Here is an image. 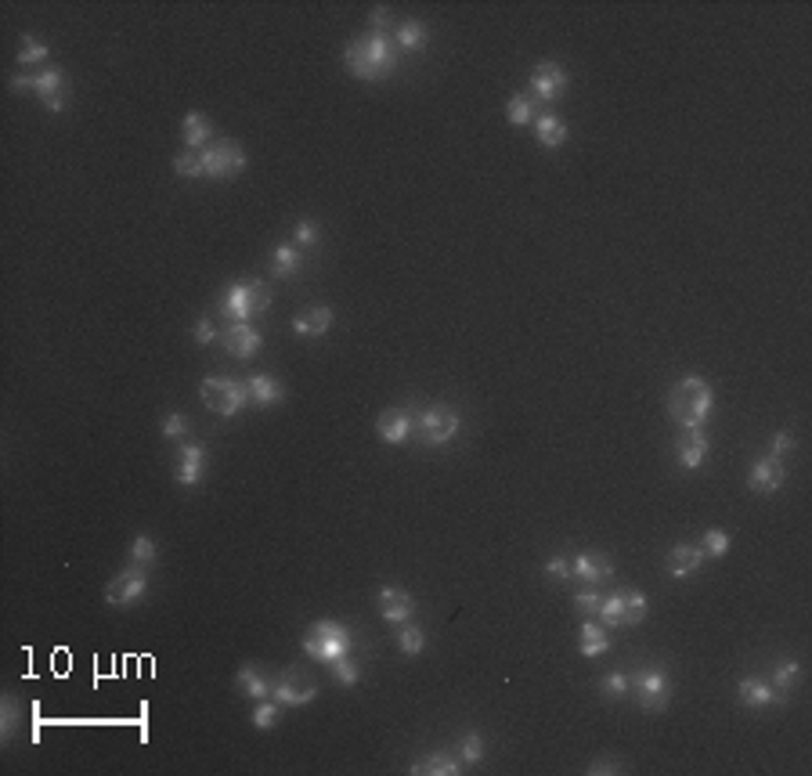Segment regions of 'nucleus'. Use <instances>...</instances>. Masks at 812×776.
Listing matches in <instances>:
<instances>
[{
	"label": "nucleus",
	"instance_id": "obj_25",
	"mask_svg": "<svg viewBox=\"0 0 812 776\" xmlns=\"http://www.w3.org/2000/svg\"><path fill=\"white\" fill-rule=\"evenodd\" d=\"M704 563V549L700 546H690V542H679L672 553H668V574L672 578H690L697 574Z\"/></svg>",
	"mask_w": 812,
	"mask_h": 776
},
{
	"label": "nucleus",
	"instance_id": "obj_31",
	"mask_svg": "<svg viewBox=\"0 0 812 776\" xmlns=\"http://www.w3.org/2000/svg\"><path fill=\"white\" fill-rule=\"evenodd\" d=\"M621 607H624V629L647 622V614H650V603H647V596L640 588H624L621 592Z\"/></svg>",
	"mask_w": 812,
	"mask_h": 776
},
{
	"label": "nucleus",
	"instance_id": "obj_52",
	"mask_svg": "<svg viewBox=\"0 0 812 776\" xmlns=\"http://www.w3.org/2000/svg\"><path fill=\"white\" fill-rule=\"evenodd\" d=\"M387 26H390V12L387 8H376L373 12V33H383Z\"/></svg>",
	"mask_w": 812,
	"mask_h": 776
},
{
	"label": "nucleus",
	"instance_id": "obj_41",
	"mask_svg": "<svg viewBox=\"0 0 812 776\" xmlns=\"http://www.w3.org/2000/svg\"><path fill=\"white\" fill-rule=\"evenodd\" d=\"M47 58H51V47H47L44 40H33V37L22 40V47H19V65H22V69L40 65V62H47Z\"/></svg>",
	"mask_w": 812,
	"mask_h": 776
},
{
	"label": "nucleus",
	"instance_id": "obj_45",
	"mask_svg": "<svg viewBox=\"0 0 812 776\" xmlns=\"http://www.w3.org/2000/svg\"><path fill=\"white\" fill-rule=\"evenodd\" d=\"M185 434H188V419L180 415V412H170L163 419V438L166 441H185Z\"/></svg>",
	"mask_w": 812,
	"mask_h": 776
},
{
	"label": "nucleus",
	"instance_id": "obj_5",
	"mask_svg": "<svg viewBox=\"0 0 812 776\" xmlns=\"http://www.w3.org/2000/svg\"><path fill=\"white\" fill-rule=\"evenodd\" d=\"M459 426H463L459 408H451V405H430V408L415 412L412 438L419 445H426V448H437V445H448L451 438H456Z\"/></svg>",
	"mask_w": 812,
	"mask_h": 776
},
{
	"label": "nucleus",
	"instance_id": "obj_43",
	"mask_svg": "<svg viewBox=\"0 0 812 776\" xmlns=\"http://www.w3.org/2000/svg\"><path fill=\"white\" fill-rule=\"evenodd\" d=\"M798 679H801V664H798V661H783V664H776L773 675H769V682L780 689V694H783V689H791Z\"/></svg>",
	"mask_w": 812,
	"mask_h": 776
},
{
	"label": "nucleus",
	"instance_id": "obj_44",
	"mask_svg": "<svg viewBox=\"0 0 812 776\" xmlns=\"http://www.w3.org/2000/svg\"><path fill=\"white\" fill-rule=\"evenodd\" d=\"M329 668H332V679H336L339 686H354V682L361 679V664H357L350 654H347V657H339V661H332Z\"/></svg>",
	"mask_w": 812,
	"mask_h": 776
},
{
	"label": "nucleus",
	"instance_id": "obj_8",
	"mask_svg": "<svg viewBox=\"0 0 812 776\" xmlns=\"http://www.w3.org/2000/svg\"><path fill=\"white\" fill-rule=\"evenodd\" d=\"M632 697H636V705L643 712H665L668 701H672V679L661 664H647L640 668L636 675H632Z\"/></svg>",
	"mask_w": 812,
	"mask_h": 776
},
{
	"label": "nucleus",
	"instance_id": "obj_7",
	"mask_svg": "<svg viewBox=\"0 0 812 776\" xmlns=\"http://www.w3.org/2000/svg\"><path fill=\"white\" fill-rule=\"evenodd\" d=\"M271 697H275L282 708H307L318 697V679L311 668L304 664H289L279 672V679L271 682Z\"/></svg>",
	"mask_w": 812,
	"mask_h": 776
},
{
	"label": "nucleus",
	"instance_id": "obj_10",
	"mask_svg": "<svg viewBox=\"0 0 812 776\" xmlns=\"http://www.w3.org/2000/svg\"><path fill=\"white\" fill-rule=\"evenodd\" d=\"M246 148L239 145V141H228V138H221V141H210L206 148H203V170H206V178H213V181H231V178H239L242 170H246Z\"/></svg>",
	"mask_w": 812,
	"mask_h": 776
},
{
	"label": "nucleus",
	"instance_id": "obj_46",
	"mask_svg": "<svg viewBox=\"0 0 812 776\" xmlns=\"http://www.w3.org/2000/svg\"><path fill=\"white\" fill-rule=\"evenodd\" d=\"M599 603H603V596L592 592V585H589V592H578V596H574V607H578L582 614H589V618L599 614Z\"/></svg>",
	"mask_w": 812,
	"mask_h": 776
},
{
	"label": "nucleus",
	"instance_id": "obj_20",
	"mask_svg": "<svg viewBox=\"0 0 812 776\" xmlns=\"http://www.w3.org/2000/svg\"><path fill=\"white\" fill-rule=\"evenodd\" d=\"M571 578H582L585 585L596 588V585H603V581L614 578V563L603 553H582V556L571 560Z\"/></svg>",
	"mask_w": 812,
	"mask_h": 776
},
{
	"label": "nucleus",
	"instance_id": "obj_23",
	"mask_svg": "<svg viewBox=\"0 0 812 776\" xmlns=\"http://www.w3.org/2000/svg\"><path fill=\"white\" fill-rule=\"evenodd\" d=\"M304 268V249L297 242H279L271 249V275L275 279H293Z\"/></svg>",
	"mask_w": 812,
	"mask_h": 776
},
{
	"label": "nucleus",
	"instance_id": "obj_15",
	"mask_svg": "<svg viewBox=\"0 0 812 776\" xmlns=\"http://www.w3.org/2000/svg\"><path fill=\"white\" fill-rule=\"evenodd\" d=\"M415 614V599L401 585H383L380 588V618L390 625H405Z\"/></svg>",
	"mask_w": 812,
	"mask_h": 776
},
{
	"label": "nucleus",
	"instance_id": "obj_38",
	"mask_svg": "<svg viewBox=\"0 0 812 776\" xmlns=\"http://www.w3.org/2000/svg\"><path fill=\"white\" fill-rule=\"evenodd\" d=\"M173 174H177V178H206V170H203V152L185 148V152L173 159Z\"/></svg>",
	"mask_w": 812,
	"mask_h": 776
},
{
	"label": "nucleus",
	"instance_id": "obj_16",
	"mask_svg": "<svg viewBox=\"0 0 812 776\" xmlns=\"http://www.w3.org/2000/svg\"><path fill=\"white\" fill-rule=\"evenodd\" d=\"M707 452H711V441L704 430H682L675 441V463L682 470H700L707 463Z\"/></svg>",
	"mask_w": 812,
	"mask_h": 776
},
{
	"label": "nucleus",
	"instance_id": "obj_13",
	"mask_svg": "<svg viewBox=\"0 0 812 776\" xmlns=\"http://www.w3.org/2000/svg\"><path fill=\"white\" fill-rule=\"evenodd\" d=\"M221 347L231 355V358H239V362H249V358H256V351L264 347V336L249 325V321H228L224 329H221Z\"/></svg>",
	"mask_w": 812,
	"mask_h": 776
},
{
	"label": "nucleus",
	"instance_id": "obj_50",
	"mask_svg": "<svg viewBox=\"0 0 812 776\" xmlns=\"http://www.w3.org/2000/svg\"><path fill=\"white\" fill-rule=\"evenodd\" d=\"M546 574H549V578L567 581V578H571V560H567V556H553V560L546 563Z\"/></svg>",
	"mask_w": 812,
	"mask_h": 776
},
{
	"label": "nucleus",
	"instance_id": "obj_47",
	"mask_svg": "<svg viewBox=\"0 0 812 776\" xmlns=\"http://www.w3.org/2000/svg\"><path fill=\"white\" fill-rule=\"evenodd\" d=\"M293 242H297L300 249L314 246V242H318V224H314V221H300V224H297V235H293Z\"/></svg>",
	"mask_w": 812,
	"mask_h": 776
},
{
	"label": "nucleus",
	"instance_id": "obj_29",
	"mask_svg": "<svg viewBox=\"0 0 812 776\" xmlns=\"http://www.w3.org/2000/svg\"><path fill=\"white\" fill-rule=\"evenodd\" d=\"M394 44H398V51H412V54L426 51V44H430V29H426V22H419V19L401 22V26H398V33H394Z\"/></svg>",
	"mask_w": 812,
	"mask_h": 776
},
{
	"label": "nucleus",
	"instance_id": "obj_14",
	"mask_svg": "<svg viewBox=\"0 0 812 776\" xmlns=\"http://www.w3.org/2000/svg\"><path fill=\"white\" fill-rule=\"evenodd\" d=\"M206 470V448L199 441H180L177 445V484L180 488H196Z\"/></svg>",
	"mask_w": 812,
	"mask_h": 776
},
{
	"label": "nucleus",
	"instance_id": "obj_40",
	"mask_svg": "<svg viewBox=\"0 0 812 776\" xmlns=\"http://www.w3.org/2000/svg\"><path fill=\"white\" fill-rule=\"evenodd\" d=\"M155 556H159L155 538H152V535H134V542H130V563H138V567H152V563H155Z\"/></svg>",
	"mask_w": 812,
	"mask_h": 776
},
{
	"label": "nucleus",
	"instance_id": "obj_3",
	"mask_svg": "<svg viewBox=\"0 0 812 776\" xmlns=\"http://www.w3.org/2000/svg\"><path fill=\"white\" fill-rule=\"evenodd\" d=\"M217 307L228 321H253L256 314H264L271 307V289L256 279L253 282H231V286H224Z\"/></svg>",
	"mask_w": 812,
	"mask_h": 776
},
{
	"label": "nucleus",
	"instance_id": "obj_39",
	"mask_svg": "<svg viewBox=\"0 0 812 776\" xmlns=\"http://www.w3.org/2000/svg\"><path fill=\"white\" fill-rule=\"evenodd\" d=\"M599 694H603V697H614V701L628 697V694H632V675H624V672L603 675V679H599Z\"/></svg>",
	"mask_w": 812,
	"mask_h": 776
},
{
	"label": "nucleus",
	"instance_id": "obj_36",
	"mask_svg": "<svg viewBox=\"0 0 812 776\" xmlns=\"http://www.w3.org/2000/svg\"><path fill=\"white\" fill-rule=\"evenodd\" d=\"M456 755L463 758V765H477V762L484 758V737H481L477 730H466V733L459 737V747H456Z\"/></svg>",
	"mask_w": 812,
	"mask_h": 776
},
{
	"label": "nucleus",
	"instance_id": "obj_6",
	"mask_svg": "<svg viewBox=\"0 0 812 776\" xmlns=\"http://www.w3.org/2000/svg\"><path fill=\"white\" fill-rule=\"evenodd\" d=\"M8 88H12L15 95L37 91L47 113H65V72H62L58 65H47V69H40V72H15Z\"/></svg>",
	"mask_w": 812,
	"mask_h": 776
},
{
	"label": "nucleus",
	"instance_id": "obj_26",
	"mask_svg": "<svg viewBox=\"0 0 812 776\" xmlns=\"http://www.w3.org/2000/svg\"><path fill=\"white\" fill-rule=\"evenodd\" d=\"M534 138H538V145L541 148H560L564 141H567V123L557 116V113H541V116H534Z\"/></svg>",
	"mask_w": 812,
	"mask_h": 776
},
{
	"label": "nucleus",
	"instance_id": "obj_49",
	"mask_svg": "<svg viewBox=\"0 0 812 776\" xmlns=\"http://www.w3.org/2000/svg\"><path fill=\"white\" fill-rule=\"evenodd\" d=\"M192 336H196V343H203V347H206V343H213L221 332L213 329V321H210V318H199V321H196V329H192Z\"/></svg>",
	"mask_w": 812,
	"mask_h": 776
},
{
	"label": "nucleus",
	"instance_id": "obj_34",
	"mask_svg": "<svg viewBox=\"0 0 812 776\" xmlns=\"http://www.w3.org/2000/svg\"><path fill=\"white\" fill-rule=\"evenodd\" d=\"M398 647H401V654H408V657H419V654L426 650V632H423L419 625L405 622V625H398Z\"/></svg>",
	"mask_w": 812,
	"mask_h": 776
},
{
	"label": "nucleus",
	"instance_id": "obj_27",
	"mask_svg": "<svg viewBox=\"0 0 812 776\" xmlns=\"http://www.w3.org/2000/svg\"><path fill=\"white\" fill-rule=\"evenodd\" d=\"M235 686L242 689V694L256 705V701H264V697H271V679L256 668V664H242L239 672H235Z\"/></svg>",
	"mask_w": 812,
	"mask_h": 776
},
{
	"label": "nucleus",
	"instance_id": "obj_35",
	"mask_svg": "<svg viewBox=\"0 0 812 776\" xmlns=\"http://www.w3.org/2000/svg\"><path fill=\"white\" fill-rule=\"evenodd\" d=\"M506 120H509L513 127H531V123H534V102H531L527 95H513V98L506 102Z\"/></svg>",
	"mask_w": 812,
	"mask_h": 776
},
{
	"label": "nucleus",
	"instance_id": "obj_4",
	"mask_svg": "<svg viewBox=\"0 0 812 776\" xmlns=\"http://www.w3.org/2000/svg\"><path fill=\"white\" fill-rule=\"evenodd\" d=\"M304 654L311 657V661H322V664H332V661H339V657H347L350 654V647H354V636L339 625V622H329V618H322V622H314L307 632H304Z\"/></svg>",
	"mask_w": 812,
	"mask_h": 776
},
{
	"label": "nucleus",
	"instance_id": "obj_2",
	"mask_svg": "<svg viewBox=\"0 0 812 776\" xmlns=\"http://www.w3.org/2000/svg\"><path fill=\"white\" fill-rule=\"evenodd\" d=\"M715 408V390L707 380L700 376H682L672 390H668V415L675 419V426L682 430H700L707 422Z\"/></svg>",
	"mask_w": 812,
	"mask_h": 776
},
{
	"label": "nucleus",
	"instance_id": "obj_42",
	"mask_svg": "<svg viewBox=\"0 0 812 776\" xmlns=\"http://www.w3.org/2000/svg\"><path fill=\"white\" fill-rule=\"evenodd\" d=\"M730 546H733V542H730V535H726V531H722V528H707V531H704V546H700V549H704V556H715V560H718V556H726V553H730Z\"/></svg>",
	"mask_w": 812,
	"mask_h": 776
},
{
	"label": "nucleus",
	"instance_id": "obj_19",
	"mask_svg": "<svg viewBox=\"0 0 812 776\" xmlns=\"http://www.w3.org/2000/svg\"><path fill=\"white\" fill-rule=\"evenodd\" d=\"M737 697H741V705H744V708H773L783 694H780V689H776L769 679L744 675V679L737 682Z\"/></svg>",
	"mask_w": 812,
	"mask_h": 776
},
{
	"label": "nucleus",
	"instance_id": "obj_12",
	"mask_svg": "<svg viewBox=\"0 0 812 776\" xmlns=\"http://www.w3.org/2000/svg\"><path fill=\"white\" fill-rule=\"evenodd\" d=\"M527 98L538 105V102H560L564 91H567V72L560 62H538L534 72H531V83H527Z\"/></svg>",
	"mask_w": 812,
	"mask_h": 776
},
{
	"label": "nucleus",
	"instance_id": "obj_1",
	"mask_svg": "<svg viewBox=\"0 0 812 776\" xmlns=\"http://www.w3.org/2000/svg\"><path fill=\"white\" fill-rule=\"evenodd\" d=\"M343 58H347V69H350L354 79L373 83V79H387L398 69L401 51H398V44L387 33H365V37H357L347 47Z\"/></svg>",
	"mask_w": 812,
	"mask_h": 776
},
{
	"label": "nucleus",
	"instance_id": "obj_18",
	"mask_svg": "<svg viewBox=\"0 0 812 776\" xmlns=\"http://www.w3.org/2000/svg\"><path fill=\"white\" fill-rule=\"evenodd\" d=\"M412 426H415V412H408V408H387L376 419V434L387 445H405L412 438Z\"/></svg>",
	"mask_w": 812,
	"mask_h": 776
},
{
	"label": "nucleus",
	"instance_id": "obj_9",
	"mask_svg": "<svg viewBox=\"0 0 812 776\" xmlns=\"http://www.w3.org/2000/svg\"><path fill=\"white\" fill-rule=\"evenodd\" d=\"M199 394H203V405L210 412H217V415H239L249 405L246 383H239L231 376H206L203 387H199Z\"/></svg>",
	"mask_w": 812,
	"mask_h": 776
},
{
	"label": "nucleus",
	"instance_id": "obj_37",
	"mask_svg": "<svg viewBox=\"0 0 812 776\" xmlns=\"http://www.w3.org/2000/svg\"><path fill=\"white\" fill-rule=\"evenodd\" d=\"M596 622H599V625H610V629H624V607H621V592H614V596H603Z\"/></svg>",
	"mask_w": 812,
	"mask_h": 776
},
{
	"label": "nucleus",
	"instance_id": "obj_11",
	"mask_svg": "<svg viewBox=\"0 0 812 776\" xmlns=\"http://www.w3.org/2000/svg\"><path fill=\"white\" fill-rule=\"evenodd\" d=\"M145 592H148V567L130 563V567H123L105 585V603H109V607H120L123 611V607H134V603H141Z\"/></svg>",
	"mask_w": 812,
	"mask_h": 776
},
{
	"label": "nucleus",
	"instance_id": "obj_32",
	"mask_svg": "<svg viewBox=\"0 0 812 776\" xmlns=\"http://www.w3.org/2000/svg\"><path fill=\"white\" fill-rule=\"evenodd\" d=\"M22 726V701L15 694H4L0 697V733H4V740H12Z\"/></svg>",
	"mask_w": 812,
	"mask_h": 776
},
{
	"label": "nucleus",
	"instance_id": "obj_30",
	"mask_svg": "<svg viewBox=\"0 0 812 776\" xmlns=\"http://www.w3.org/2000/svg\"><path fill=\"white\" fill-rule=\"evenodd\" d=\"M578 647H582V657H603L610 650V636H607V625H599L596 618L582 625V636H578Z\"/></svg>",
	"mask_w": 812,
	"mask_h": 776
},
{
	"label": "nucleus",
	"instance_id": "obj_48",
	"mask_svg": "<svg viewBox=\"0 0 812 776\" xmlns=\"http://www.w3.org/2000/svg\"><path fill=\"white\" fill-rule=\"evenodd\" d=\"M787 452H794V434H787V430H780V434L773 438V445H769V455L783 459Z\"/></svg>",
	"mask_w": 812,
	"mask_h": 776
},
{
	"label": "nucleus",
	"instance_id": "obj_28",
	"mask_svg": "<svg viewBox=\"0 0 812 776\" xmlns=\"http://www.w3.org/2000/svg\"><path fill=\"white\" fill-rule=\"evenodd\" d=\"M180 138H185V148L203 152V148L213 141V123H210L203 113H188L185 123H180Z\"/></svg>",
	"mask_w": 812,
	"mask_h": 776
},
{
	"label": "nucleus",
	"instance_id": "obj_24",
	"mask_svg": "<svg viewBox=\"0 0 812 776\" xmlns=\"http://www.w3.org/2000/svg\"><path fill=\"white\" fill-rule=\"evenodd\" d=\"M246 390H249V405L256 408H271V405H279L286 397V387L275 380V376H249L246 380Z\"/></svg>",
	"mask_w": 812,
	"mask_h": 776
},
{
	"label": "nucleus",
	"instance_id": "obj_17",
	"mask_svg": "<svg viewBox=\"0 0 812 776\" xmlns=\"http://www.w3.org/2000/svg\"><path fill=\"white\" fill-rule=\"evenodd\" d=\"M783 480H787V470H783V463H780L776 455L758 459V463L751 466V473H748V488H751L755 495H776V491L783 488Z\"/></svg>",
	"mask_w": 812,
	"mask_h": 776
},
{
	"label": "nucleus",
	"instance_id": "obj_33",
	"mask_svg": "<svg viewBox=\"0 0 812 776\" xmlns=\"http://www.w3.org/2000/svg\"><path fill=\"white\" fill-rule=\"evenodd\" d=\"M279 715H282V705H279L275 697H264V701H256V708H253L249 722H253L260 733H267V730H275V726H279Z\"/></svg>",
	"mask_w": 812,
	"mask_h": 776
},
{
	"label": "nucleus",
	"instance_id": "obj_22",
	"mask_svg": "<svg viewBox=\"0 0 812 776\" xmlns=\"http://www.w3.org/2000/svg\"><path fill=\"white\" fill-rule=\"evenodd\" d=\"M332 307L329 304H314L311 311H304V314H297L293 318V332L300 336V339H322L329 329H332Z\"/></svg>",
	"mask_w": 812,
	"mask_h": 776
},
{
	"label": "nucleus",
	"instance_id": "obj_21",
	"mask_svg": "<svg viewBox=\"0 0 812 776\" xmlns=\"http://www.w3.org/2000/svg\"><path fill=\"white\" fill-rule=\"evenodd\" d=\"M408 772H415V776H459L463 772V758L456 751H430V755L415 758L408 765Z\"/></svg>",
	"mask_w": 812,
	"mask_h": 776
},
{
	"label": "nucleus",
	"instance_id": "obj_51",
	"mask_svg": "<svg viewBox=\"0 0 812 776\" xmlns=\"http://www.w3.org/2000/svg\"><path fill=\"white\" fill-rule=\"evenodd\" d=\"M589 772H592V776H603V772H621V762H617V758H596V762L589 765Z\"/></svg>",
	"mask_w": 812,
	"mask_h": 776
}]
</instances>
